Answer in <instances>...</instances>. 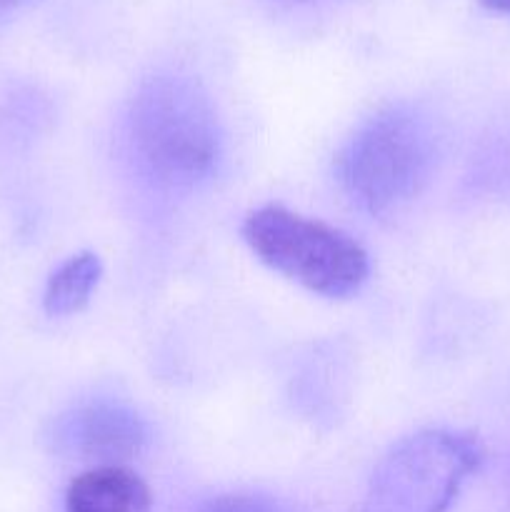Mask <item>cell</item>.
<instances>
[{
  "mask_svg": "<svg viewBox=\"0 0 510 512\" xmlns=\"http://www.w3.org/2000/svg\"><path fill=\"white\" fill-rule=\"evenodd\" d=\"M243 238L268 268L310 293L348 298L368 280V253L348 233L283 205L253 210Z\"/></svg>",
  "mask_w": 510,
  "mask_h": 512,
  "instance_id": "3",
  "label": "cell"
},
{
  "mask_svg": "<svg viewBox=\"0 0 510 512\" xmlns=\"http://www.w3.org/2000/svg\"><path fill=\"white\" fill-rule=\"evenodd\" d=\"M433 168V135L415 110L388 108L355 130L335 158L345 193L373 215L410 203Z\"/></svg>",
  "mask_w": 510,
  "mask_h": 512,
  "instance_id": "2",
  "label": "cell"
},
{
  "mask_svg": "<svg viewBox=\"0 0 510 512\" xmlns=\"http://www.w3.org/2000/svg\"><path fill=\"white\" fill-rule=\"evenodd\" d=\"M488 10H495V13H508L510 15V0H480Z\"/></svg>",
  "mask_w": 510,
  "mask_h": 512,
  "instance_id": "9",
  "label": "cell"
},
{
  "mask_svg": "<svg viewBox=\"0 0 510 512\" xmlns=\"http://www.w3.org/2000/svg\"><path fill=\"white\" fill-rule=\"evenodd\" d=\"M198 512H298L293 505L265 493H225L200 505Z\"/></svg>",
  "mask_w": 510,
  "mask_h": 512,
  "instance_id": "8",
  "label": "cell"
},
{
  "mask_svg": "<svg viewBox=\"0 0 510 512\" xmlns=\"http://www.w3.org/2000/svg\"><path fill=\"white\" fill-rule=\"evenodd\" d=\"M130 135L140 163L170 188H190L213 173L220 130L203 90L180 75H153L130 105Z\"/></svg>",
  "mask_w": 510,
  "mask_h": 512,
  "instance_id": "1",
  "label": "cell"
},
{
  "mask_svg": "<svg viewBox=\"0 0 510 512\" xmlns=\"http://www.w3.org/2000/svg\"><path fill=\"white\" fill-rule=\"evenodd\" d=\"M483 463L478 435L420 430L395 443L370 475L365 512H448Z\"/></svg>",
  "mask_w": 510,
  "mask_h": 512,
  "instance_id": "4",
  "label": "cell"
},
{
  "mask_svg": "<svg viewBox=\"0 0 510 512\" xmlns=\"http://www.w3.org/2000/svg\"><path fill=\"white\" fill-rule=\"evenodd\" d=\"M145 425L133 410L88 403L60 418L55 443L65 455L98 465H120L145 448Z\"/></svg>",
  "mask_w": 510,
  "mask_h": 512,
  "instance_id": "5",
  "label": "cell"
},
{
  "mask_svg": "<svg viewBox=\"0 0 510 512\" xmlns=\"http://www.w3.org/2000/svg\"><path fill=\"white\" fill-rule=\"evenodd\" d=\"M153 498L138 473L125 465H95L70 483L65 512H150Z\"/></svg>",
  "mask_w": 510,
  "mask_h": 512,
  "instance_id": "6",
  "label": "cell"
},
{
  "mask_svg": "<svg viewBox=\"0 0 510 512\" xmlns=\"http://www.w3.org/2000/svg\"><path fill=\"white\" fill-rule=\"evenodd\" d=\"M28 0H0V20L5 18V15H10L13 10H18L20 5H25Z\"/></svg>",
  "mask_w": 510,
  "mask_h": 512,
  "instance_id": "10",
  "label": "cell"
},
{
  "mask_svg": "<svg viewBox=\"0 0 510 512\" xmlns=\"http://www.w3.org/2000/svg\"><path fill=\"white\" fill-rule=\"evenodd\" d=\"M100 278H103V263L95 253L83 250V253L68 258L60 268L53 270L45 283V313L53 318L80 313L90 303V295L98 288Z\"/></svg>",
  "mask_w": 510,
  "mask_h": 512,
  "instance_id": "7",
  "label": "cell"
}]
</instances>
